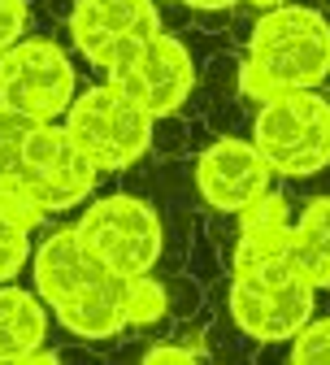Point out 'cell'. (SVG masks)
Here are the masks:
<instances>
[{
  "instance_id": "cell-1",
  "label": "cell",
  "mask_w": 330,
  "mask_h": 365,
  "mask_svg": "<svg viewBox=\"0 0 330 365\" xmlns=\"http://www.w3.org/2000/svg\"><path fill=\"white\" fill-rule=\"evenodd\" d=\"M330 74V22L309 5H278L252 26L239 91L269 101L278 91H304Z\"/></svg>"
},
{
  "instance_id": "cell-2",
  "label": "cell",
  "mask_w": 330,
  "mask_h": 365,
  "mask_svg": "<svg viewBox=\"0 0 330 365\" xmlns=\"http://www.w3.org/2000/svg\"><path fill=\"white\" fill-rule=\"evenodd\" d=\"M313 300H317V287L296 269L292 252H269V257L234 265L230 317L248 339H261V344L296 339L313 322Z\"/></svg>"
},
{
  "instance_id": "cell-3",
  "label": "cell",
  "mask_w": 330,
  "mask_h": 365,
  "mask_svg": "<svg viewBox=\"0 0 330 365\" xmlns=\"http://www.w3.org/2000/svg\"><path fill=\"white\" fill-rule=\"evenodd\" d=\"M252 144L274 174L309 178L330 165V101L321 91H278L252 118Z\"/></svg>"
},
{
  "instance_id": "cell-4",
  "label": "cell",
  "mask_w": 330,
  "mask_h": 365,
  "mask_svg": "<svg viewBox=\"0 0 330 365\" xmlns=\"http://www.w3.org/2000/svg\"><path fill=\"white\" fill-rule=\"evenodd\" d=\"M153 113L130 101L122 87L100 83L74 96V105L66 109V130L74 135V144L96 161V170H126L153 144Z\"/></svg>"
},
{
  "instance_id": "cell-5",
  "label": "cell",
  "mask_w": 330,
  "mask_h": 365,
  "mask_svg": "<svg viewBox=\"0 0 330 365\" xmlns=\"http://www.w3.org/2000/svg\"><path fill=\"white\" fill-rule=\"evenodd\" d=\"M96 178H100L96 161L74 144L66 122L61 126L39 122L26 140L14 192L22 200H31L39 213H61V209H74L78 200H87L91 187H96Z\"/></svg>"
},
{
  "instance_id": "cell-6",
  "label": "cell",
  "mask_w": 330,
  "mask_h": 365,
  "mask_svg": "<svg viewBox=\"0 0 330 365\" xmlns=\"http://www.w3.org/2000/svg\"><path fill=\"white\" fill-rule=\"evenodd\" d=\"M78 235L113 274H153L161 257V217L139 196H100L78 217Z\"/></svg>"
},
{
  "instance_id": "cell-7",
  "label": "cell",
  "mask_w": 330,
  "mask_h": 365,
  "mask_svg": "<svg viewBox=\"0 0 330 365\" xmlns=\"http://www.w3.org/2000/svg\"><path fill=\"white\" fill-rule=\"evenodd\" d=\"M78 96V78L70 57L53 39H18L0 53V105H14L43 122L66 118Z\"/></svg>"
},
{
  "instance_id": "cell-8",
  "label": "cell",
  "mask_w": 330,
  "mask_h": 365,
  "mask_svg": "<svg viewBox=\"0 0 330 365\" xmlns=\"http://www.w3.org/2000/svg\"><path fill=\"white\" fill-rule=\"evenodd\" d=\"M269 174L274 165L261 157V148L252 140H213L200 161H196V187L205 196V205H213L217 213H244L252 200H261L269 192Z\"/></svg>"
},
{
  "instance_id": "cell-9",
  "label": "cell",
  "mask_w": 330,
  "mask_h": 365,
  "mask_svg": "<svg viewBox=\"0 0 330 365\" xmlns=\"http://www.w3.org/2000/svg\"><path fill=\"white\" fill-rule=\"evenodd\" d=\"M192 83H196V66H192V53L182 48V39L157 31L144 53H139V61L113 83L122 87L130 101H139L153 118H170L182 109V101L192 96Z\"/></svg>"
},
{
  "instance_id": "cell-10",
  "label": "cell",
  "mask_w": 330,
  "mask_h": 365,
  "mask_svg": "<svg viewBox=\"0 0 330 365\" xmlns=\"http://www.w3.org/2000/svg\"><path fill=\"white\" fill-rule=\"evenodd\" d=\"M31 269H35V292L48 300V309H61L78 292L96 287L105 274H113L96 252L87 248V240L78 235V226H61V231H53L48 240L35 248Z\"/></svg>"
},
{
  "instance_id": "cell-11",
  "label": "cell",
  "mask_w": 330,
  "mask_h": 365,
  "mask_svg": "<svg viewBox=\"0 0 330 365\" xmlns=\"http://www.w3.org/2000/svg\"><path fill=\"white\" fill-rule=\"evenodd\" d=\"M157 31L161 14L153 0H78L70 9V35L87 61L122 35H157Z\"/></svg>"
},
{
  "instance_id": "cell-12",
  "label": "cell",
  "mask_w": 330,
  "mask_h": 365,
  "mask_svg": "<svg viewBox=\"0 0 330 365\" xmlns=\"http://www.w3.org/2000/svg\"><path fill=\"white\" fill-rule=\"evenodd\" d=\"M53 313H57V322L78 339H109V335L130 327V279L105 274L96 287L78 292L74 300H66Z\"/></svg>"
},
{
  "instance_id": "cell-13",
  "label": "cell",
  "mask_w": 330,
  "mask_h": 365,
  "mask_svg": "<svg viewBox=\"0 0 330 365\" xmlns=\"http://www.w3.org/2000/svg\"><path fill=\"white\" fill-rule=\"evenodd\" d=\"M48 300L0 283V361H35L48 339Z\"/></svg>"
},
{
  "instance_id": "cell-14",
  "label": "cell",
  "mask_w": 330,
  "mask_h": 365,
  "mask_svg": "<svg viewBox=\"0 0 330 365\" xmlns=\"http://www.w3.org/2000/svg\"><path fill=\"white\" fill-rule=\"evenodd\" d=\"M287 252L313 287H330V196L309 200L300 222H292Z\"/></svg>"
},
{
  "instance_id": "cell-15",
  "label": "cell",
  "mask_w": 330,
  "mask_h": 365,
  "mask_svg": "<svg viewBox=\"0 0 330 365\" xmlns=\"http://www.w3.org/2000/svg\"><path fill=\"white\" fill-rule=\"evenodd\" d=\"M43 213L31 205H0V283H14V274L31 261V226Z\"/></svg>"
},
{
  "instance_id": "cell-16",
  "label": "cell",
  "mask_w": 330,
  "mask_h": 365,
  "mask_svg": "<svg viewBox=\"0 0 330 365\" xmlns=\"http://www.w3.org/2000/svg\"><path fill=\"white\" fill-rule=\"evenodd\" d=\"M43 118H35V113H22L14 105H0V178H9V187H14V178H18L26 140H31V130Z\"/></svg>"
},
{
  "instance_id": "cell-17",
  "label": "cell",
  "mask_w": 330,
  "mask_h": 365,
  "mask_svg": "<svg viewBox=\"0 0 330 365\" xmlns=\"http://www.w3.org/2000/svg\"><path fill=\"white\" fill-rule=\"evenodd\" d=\"M165 287L153 279V274H135L130 279V327H148L165 317Z\"/></svg>"
},
{
  "instance_id": "cell-18",
  "label": "cell",
  "mask_w": 330,
  "mask_h": 365,
  "mask_svg": "<svg viewBox=\"0 0 330 365\" xmlns=\"http://www.w3.org/2000/svg\"><path fill=\"white\" fill-rule=\"evenodd\" d=\"M287 356L296 365H330V317H313V322L292 339Z\"/></svg>"
},
{
  "instance_id": "cell-19",
  "label": "cell",
  "mask_w": 330,
  "mask_h": 365,
  "mask_svg": "<svg viewBox=\"0 0 330 365\" xmlns=\"http://www.w3.org/2000/svg\"><path fill=\"white\" fill-rule=\"evenodd\" d=\"M26 31V0H0V53L14 48Z\"/></svg>"
},
{
  "instance_id": "cell-20",
  "label": "cell",
  "mask_w": 330,
  "mask_h": 365,
  "mask_svg": "<svg viewBox=\"0 0 330 365\" xmlns=\"http://www.w3.org/2000/svg\"><path fill=\"white\" fill-rule=\"evenodd\" d=\"M192 356H196V352L182 348V344H157V348L144 352V361H192Z\"/></svg>"
},
{
  "instance_id": "cell-21",
  "label": "cell",
  "mask_w": 330,
  "mask_h": 365,
  "mask_svg": "<svg viewBox=\"0 0 330 365\" xmlns=\"http://www.w3.org/2000/svg\"><path fill=\"white\" fill-rule=\"evenodd\" d=\"M0 205H31V200H22L14 187H9V178H0ZM35 209V205H31Z\"/></svg>"
},
{
  "instance_id": "cell-22",
  "label": "cell",
  "mask_w": 330,
  "mask_h": 365,
  "mask_svg": "<svg viewBox=\"0 0 330 365\" xmlns=\"http://www.w3.org/2000/svg\"><path fill=\"white\" fill-rule=\"evenodd\" d=\"M182 5H192V9H230V5H239V0H182Z\"/></svg>"
},
{
  "instance_id": "cell-23",
  "label": "cell",
  "mask_w": 330,
  "mask_h": 365,
  "mask_svg": "<svg viewBox=\"0 0 330 365\" xmlns=\"http://www.w3.org/2000/svg\"><path fill=\"white\" fill-rule=\"evenodd\" d=\"M248 5H257V9H278L282 0H248Z\"/></svg>"
}]
</instances>
